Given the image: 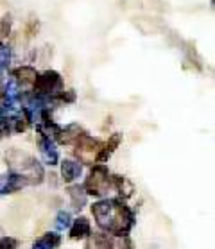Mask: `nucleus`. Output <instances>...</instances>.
<instances>
[{"label": "nucleus", "mask_w": 215, "mask_h": 249, "mask_svg": "<svg viewBox=\"0 0 215 249\" xmlns=\"http://www.w3.org/2000/svg\"><path fill=\"white\" fill-rule=\"evenodd\" d=\"M91 213L99 228L106 230L109 235H127L135 222L133 212L120 199H104L93 203Z\"/></svg>", "instance_id": "nucleus-1"}, {"label": "nucleus", "mask_w": 215, "mask_h": 249, "mask_svg": "<svg viewBox=\"0 0 215 249\" xmlns=\"http://www.w3.org/2000/svg\"><path fill=\"white\" fill-rule=\"evenodd\" d=\"M85 192L90 196H104L111 187V176L104 165H95L85 181Z\"/></svg>", "instance_id": "nucleus-2"}, {"label": "nucleus", "mask_w": 215, "mask_h": 249, "mask_svg": "<svg viewBox=\"0 0 215 249\" xmlns=\"http://www.w3.org/2000/svg\"><path fill=\"white\" fill-rule=\"evenodd\" d=\"M63 90V79L56 70H47L43 74H38L33 85L34 97H54L57 91Z\"/></svg>", "instance_id": "nucleus-3"}, {"label": "nucleus", "mask_w": 215, "mask_h": 249, "mask_svg": "<svg viewBox=\"0 0 215 249\" xmlns=\"http://www.w3.org/2000/svg\"><path fill=\"white\" fill-rule=\"evenodd\" d=\"M74 143H75V156L79 158L81 163L90 165L95 161L97 153H99V149H101V142L97 140V138L90 136L85 131Z\"/></svg>", "instance_id": "nucleus-4"}, {"label": "nucleus", "mask_w": 215, "mask_h": 249, "mask_svg": "<svg viewBox=\"0 0 215 249\" xmlns=\"http://www.w3.org/2000/svg\"><path fill=\"white\" fill-rule=\"evenodd\" d=\"M38 147H40V156L41 161L45 165H56L59 161V153L56 149V143L47 138V136H41L40 142H38Z\"/></svg>", "instance_id": "nucleus-5"}, {"label": "nucleus", "mask_w": 215, "mask_h": 249, "mask_svg": "<svg viewBox=\"0 0 215 249\" xmlns=\"http://www.w3.org/2000/svg\"><path fill=\"white\" fill-rule=\"evenodd\" d=\"M85 133V129L79 124H68L65 127H59V131L56 133V142L61 145H68V143H74L81 135Z\"/></svg>", "instance_id": "nucleus-6"}, {"label": "nucleus", "mask_w": 215, "mask_h": 249, "mask_svg": "<svg viewBox=\"0 0 215 249\" xmlns=\"http://www.w3.org/2000/svg\"><path fill=\"white\" fill-rule=\"evenodd\" d=\"M120 142H122V135L120 133H113V135L108 138L106 143H101V149H99V153H97V158H95V163H104L108 160L111 158V154L115 153V149L120 145Z\"/></svg>", "instance_id": "nucleus-7"}, {"label": "nucleus", "mask_w": 215, "mask_h": 249, "mask_svg": "<svg viewBox=\"0 0 215 249\" xmlns=\"http://www.w3.org/2000/svg\"><path fill=\"white\" fill-rule=\"evenodd\" d=\"M115 235H108V233H90L86 249H113Z\"/></svg>", "instance_id": "nucleus-8"}, {"label": "nucleus", "mask_w": 215, "mask_h": 249, "mask_svg": "<svg viewBox=\"0 0 215 249\" xmlns=\"http://www.w3.org/2000/svg\"><path fill=\"white\" fill-rule=\"evenodd\" d=\"M83 172V167L79 163H75L72 160H63L61 161V176L65 183H72L74 179H77Z\"/></svg>", "instance_id": "nucleus-9"}, {"label": "nucleus", "mask_w": 215, "mask_h": 249, "mask_svg": "<svg viewBox=\"0 0 215 249\" xmlns=\"http://www.w3.org/2000/svg\"><path fill=\"white\" fill-rule=\"evenodd\" d=\"M90 233H91V226H90V221L86 217L75 219L72 228H70V237L74 238V240H81V238L90 237Z\"/></svg>", "instance_id": "nucleus-10"}, {"label": "nucleus", "mask_w": 215, "mask_h": 249, "mask_svg": "<svg viewBox=\"0 0 215 249\" xmlns=\"http://www.w3.org/2000/svg\"><path fill=\"white\" fill-rule=\"evenodd\" d=\"M13 77L17 81V85H34V81L38 77V72H36V68L25 65V67H18L15 70Z\"/></svg>", "instance_id": "nucleus-11"}, {"label": "nucleus", "mask_w": 215, "mask_h": 249, "mask_svg": "<svg viewBox=\"0 0 215 249\" xmlns=\"http://www.w3.org/2000/svg\"><path fill=\"white\" fill-rule=\"evenodd\" d=\"M111 187H113L124 199L131 197L133 192H135L133 183H131L127 178H124V176H111Z\"/></svg>", "instance_id": "nucleus-12"}, {"label": "nucleus", "mask_w": 215, "mask_h": 249, "mask_svg": "<svg viewBox=\"0 0 215 249\" xmlns=\"http://www.w3.org/2000/svg\"><path fill=\"white\" fill-rule=\"evenodd\" d=\"M68 196H70V201H72V206L75 210H81L86 203V192L85 188L79 187V185H72L68 188Z\"/></svg>", "instance_id": "nucleus-13"}, {"label": "nucleus", "mask_w": 215, "mask_h": 249, "mask_svg": "<svg viewBox=\"0 0 215 249\" xmlns=\"http://www.w3.org/2000/svg\"><path fill=\"white\" fill-rule=\"evenodd\" d=\"M51 99L52 101L63 102V104H72V102H75L77 95H75L74 90H61V91H57L54 97H51Z\"/></svg>", "instance_id": "nucleus-14"}, {"label": "nucleus", "mask_w": 215, "mask_h": 249, "mask_svg": "<svg viewBox=\"0 0 215 249\" xmlns=\"http://www.w3.org/2000/svg\"><path fill=\"white\" fill-rule=\"evenodd\" d=\"M9 61H11V49L4 43H0V72L6 67H9Z\"/></svg>", "instance_id": "nucleus-15"}, {"label": "nucleus", "mask_w": 215, "mask_h": 249, "mask_svg": "<svg viewBox=\"0 0 215 249\" xmlns=\"http://www.w3.org/2000/svg\"><path fill=\"white\" fill-rule=\"evenodd\" d=\"M11 131H13V117L11 119L2 117V119H0V140L6 138V136H9Z\"/></svg>", "instance_id": "nucleus-16"}, {"label": "nucleus", "mask_w": 215, "mask_h": 249, "mask_svg": "<svg viewBox=\"0 0 215 249\" xmlns=\"http://www.w3.org/2000/svg\"><path fill=\"white\" fill-rule=\"evenodd\" d=\"M68 226H70V213L63 210L56 217V228L57 230H63V228H68Z\"/></svg>", "instance_id": "nucleus-17"}, {"label": "nucleus", "mask_w": 215, "mask_h": 249, "mask_svg": "<svg viewBox=\"0 0 215 249\" xmlns=\"http://www.w3.org/2000/svg\"><path fill=\"white\" fill-rule=\"evenodd\" d=\"M11 23H13L11 15H4V18H2V27H0V34L2 36H9V33H11Z\"/></svg>", "instance_id": "nucleus-18"}, {"label": "nucleus", "mask_w": 215, "mask_h": 249, "mask_svg": "<svg viewBox=\"0 0 215 249\" xmlns=\"http://www.w3.org/2000/svg\"><path fill=\"white\" fill-rule=\"evenodd\" d=\"M18 240L11 237H2L0 238V249H17Z\"/></svg>", "instance_id": "nucleus-19"}, {"label": "nucleus", "mask_w": 215, "mask_h": 249, "mask_svg": "<svg viewBox=\"0 0 215 249\" xmlns=\"http://www.w3.org/2000/svg\"><path fill=\"white\" fill-rule=\"evenodd\" d=\"M7 187V176H0V194H6Z\"/></svg>", "instance_id": "nucleus-20"}, {"label": "nucleus", "mask_w": 215, "mask_h": 249, "mask_svg": "<svg viewBox=\"0 0 215 249\" xmlns=\"http://www.w3.org/2000/svg\"><path fill=\"white\" fill-rule=\"evenodd\" d=\"M0 113H2V109H0Z\"/></svg>", "instance_id": "nucleus-21"}]
</instances>
